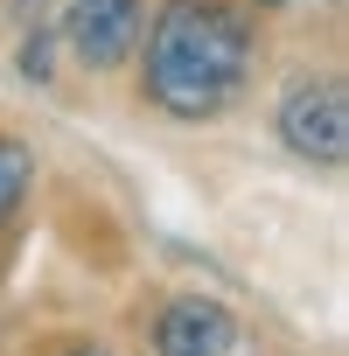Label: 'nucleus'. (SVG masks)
Returning <instances> with one entry per match:
<instances>
[{
	"label": "nucleus",
	"instance_id": "7",
	"mask_svg": "<svg viewBox=\"0 0 349 356\" xmlns=\"http://www.w3.org/2000/svg\"><path fill=\"white\" fill-rule=\"evenodd\" d=\"M63 356H112V349H63Z\"/></svg>",
	"mask_w": 349,
	"mask_h": 356
},
{
	"label": "nucleus",
	"instance_id": "6",
	"mask_svg": "<svg viewBox=\"0 0 349 356\" xmlns=\"http://www.w3.org/2000/svg\"><path fill=\"white\" fill-rule=\"evenodd\" d=\"M22 77L49 84V29H42V22H35V29L22 35Z\"/></svg>",
	"mask_w": 349,
	"mask_h": 356
},
{
	"label": "nucleus",
	"instance_id": "3",
	"mask_svg": "<svg viewBox=\"0 0 349 356\" xmlns=\"http://www.w3.org/2000/svg\"><path fill=\"white\" fill-rule=\"evenodd\" d=\"M63 42L84 70H119L140 42V0H63Z\"/></svg>",
	"mask_w": 349,
	"mask_h": 356
},
{
	"label": "nucleus",
	"instance_id": "2",
	"mask_svg": "<svg viewBox=\"0 0 349 356\" xmlns=\"http://www.w3.org/2000/svg\"><path fill=\"white\" fill-rule=\"evenodd\" d=\"M273 126H279V147L286 154H300L314 168H342V154H349L342 77H293L286 98H279V112H273Z\"/></svg>",
	"mask_w": 349,
	"mask_h": 356
},
{
	"label": "nucleus",
	"instance_id": "4",
	"mask_svg": "<svg viewBox=\"0 0 349 356\" xmlns=\"http://www.w3.org/2000/svg\"><path fill=\"white\" fill-rule=\"evenodd\" d=\"M238 349V314L210 293L168 300L154 321V356H231Z\"/></svg>",
	"mask_w": 349,
	"mask_h": 356
},
{
	"label": "nucleus",
	"instance_id": "5",
	"mask_svg": "<svg viewBox=\"0 0 349 356\" xmlns=\"http://www.w3.org/2000/svg\"><path fill=\"white\" fill-rule=\"evenodd\" d=\"M29 182H35V154H29L15 133H0V224H8V217L22 210Z\"/></svg>",
	"mask_w": 349,
	"mask_h": 356
},
{
	"label": "nucleus",
	"instance_id": "1",
	"mask_svg": "<svg viewBox=\"0 0 349 356\" xmlns=\"http://www.w3.org/2000/svg\"><path fill=\"white\" fill-rule=\"evenodd\" d=\"M140 49V98L182 126H203L245 98L252 22L231 0H161Z\"/></svg>",
	"mask_w": 349,
	"mask_h": 356
}]
</instances>
